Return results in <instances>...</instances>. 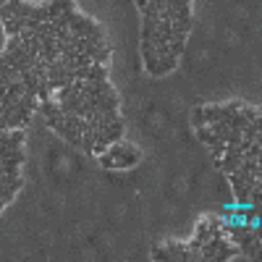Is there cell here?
I'll return each instance as SVG.
<instances>
[{"label":"cell","mask_w":262,"mask_h":262,"mask_svg":"<svg viewBox=\"0 0 262 262\" xmlns=\"http://www.w3.org/2000/svg\"><path fill=\"white\" fill-rule=\"evenodd\" d=\"M66 13H69V32H71V34H76V37H86V34L102 32V27H100V24H95L92 18H86V16H84V13H79L76 8L66 11Z\"/></svg>","instance_id":"6da1fadb"},{"label":"cell","mask_w":262,"mask_h":262,"mask_svg":"<svg viewBox=\"0 0 262 262\" xmlns=\"http://www.w3.org/2000/svg\"><path fill=\"white\" fill-rule=\"evenodd\" d=\"M139 160H142V152L134 144H126V149L121 152V155L113 158V170H128V168H134Z\"/></svg>","instance_id":"7a4b0ae2"},{"label":"cell","mask_w":262,"mask_h":262,"mask_svg":"<svg viewBox=\"0 0 262 262\" xmlns=\"http://www.w3.org/2000/svg\"><path fill=\"white\" fill-rule=\"evenodd\" d=\"M179 69V58L176 55H160L158 58V63H155V71H152V76H168V74H173Z\"/></svg>","instance_id":"3957f363"},{"label":"cell","mask_w":262,"mask_h":262,"mask_svg":"<svg viewBox=\"0 0 262 262\" xmlns=\"http://www.w3.org/2000/svg\"><path fill=\"white\" fill-rule=\"evenodd\" d=\"M142 60H144L147 74L152 76V71H155V63H158V53H155V45H152V39H142Z\"/></svg>","instance_id":"277c9868"},{"label":"cell","mask_w":262,"mask_h":262,"mask_svg":"<svg viewBox=\"0 0 262 262\" xmlns=\"http://www.w3.org/2000/svg\"><path fill=\"white\" fill-rule=\"evenodd\" d=\"M86 79H90V81L107 79V66L105 63H90V66H86Z\"/></svg>","instance_id":"5b68a950"},{"label":"cell","mask_w":262,"mask_h":262,"mask_svg":"<svg viewBox=\"0 0 262 262\" xmlns=\"http://www.w3.org/2000/svg\"><path fill=\"white\" fill-rule=\"evenodd\" d=\"M165 249H168L170 259H189V249H186V244L170 242V244H165Z\"/></svg>","instance_id":"8992f818"},{"label":"cell","mask_w":262,"mask_h":262,"mask_svg":"<svg viewBox=\"0 0 262 262\" xmlns=\"http://www.w3.org/2000/svg\"><path fill=\"white\" fill-rule=\"evenodd\" d=\"M152 259H170V254H168V249L165 247H155V249H152Z\"/></svg>","instance_id":"52a82bcc"},{"label":"cell","mask_w":262,"mask_h":262,"mask_svg":"<svg viewBox=\"0 0 262 262\" xmlns=\"http://www.w3.org/2000/svg\"><path fill=\"white\" fill-rule=\"evenodd\" d=\"M184 3H194V0H184Z\"/></svg>","instance_id":"ba28073f"}]
</instances>
